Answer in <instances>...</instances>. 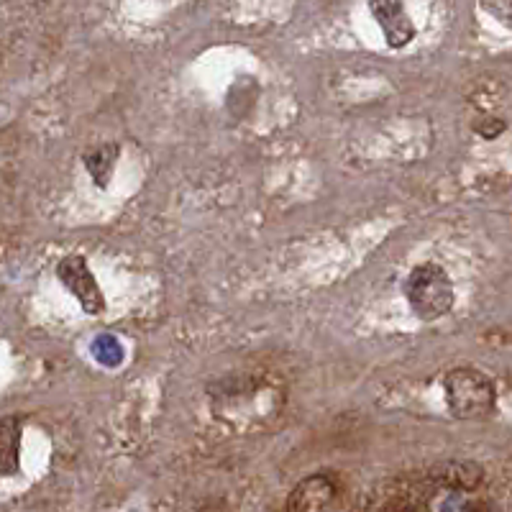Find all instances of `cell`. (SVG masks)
Returning <instances> with one entry per match:
<instances>
[{"label": "cell", "mask_w": 512, "mask_h": 512, "mask_svg": "<svg viewBox=\"0 0 512 512\" xmlns=\"http://www.w3.org/2000/svg\"><path fill=\"white\" fill-rule=\"evenodd\" d=\"M443 392H446L448 410L456 418H487L495 410V384L477 369H451L443 379Z\"/></svg>", "instance_id": "6da1fadb"}, {"label": "cell", "mask_w": 512, "mask_h": 512, "mask_svg": "<svg viewBox=\"0 0 512 512\" xmlns=\"http://www.w3.org/2000/svg\"><path fill=\"white\" fill-rule=\"evenodd\" d=\"M405 297L423 320H436L454 305V287L448 274L436 264H420L405 280Z\"/></svg>", "instance_id": "7a4b0ae2"}, {"label": "cell", "mask_w": 512, "mask_h": 512, "mask_svg": "<svg viewBox=\"0 0 512 512\" xmlns=\"http://www.w3.org/2000/svg\"><path fill=\"white\" fill-rule=\"evenodd\" d=\"M57 277L62 280V285L77 297V303L88 310V313H103L105 297L103 292H100L98 280H95L93 272H90L88 262H85L82 256H67V259H62V262L57 264Z\"/></svg>", "instance_id": "3957f363"}, {"label": "cell", "mask_w": 512, "mask_h": 512, "mask_svg": "<svg viewBox=\"0 0 512 512\" xmlns=\"http://www.w3.org/2000/svg\"><path fill=\"white\" fill-rule=\"evenodd\" d=\"M333 497H336V487L331 479L315 474L292 489L290 512H323L331 505Z\"/></svg>", "instance_id": "277c9868"}, {"label": "cell", "mask_w": 512, "mask_h": 512, "mask_svg": "<svg viewBox=\"0 0 512 512\" xmlns=\"http://www.w3.org/2000/svg\"><path fill=\"white\" fill-rule=\"evenodd\" d=\"M372 13L379 21V29L384 31V39H387L390 47L400 49L408 41H413L415 26L400 3H372Z\"/></svg>", "instance_id": "5b68a950"}, {"label": "cell", "mask_w": 512, "mask_h": 512, "mask_svg": "<svg viewBox=\"0 0 512 512\" xmlns=\"http://www.w3.org/2000/svg\"><path fill=\"white\" fill-rule=\"evenodd\" d=\"M21 464V420L16 415L0 418V474L11 477Z\"/></svg>", "instance_id": "8992f818"}, {"label": "cell", "mask_w": 512, "mask_h": 512, "mask_svg": "<svg viewBox=\"0 0 512 512\" xmlns=\"http://www.w3.org/2000/svg\"><path fill=\"white\" fill-rule=\"evenodd\" d=\"M118 159V146H100V149H95V152L85 154V164H88L90 175L95 177V182H98L100 187L108 185V180H111V172H113V164H116Z\"/></svg>", "instance_id": "52a82bcc"}, {"label": "cell", "mask_w": 512, "mask_h": 512, "mask_svg": "<svg viewBox=\"0 0 512 512\" xmlns=\"http://www.w3.org/2000/svg\"><path fill=\"white\" fill-rule=\"evenodd\" d=\"M482 8L487 13H492L507 29H512V0H505V3H484Z\"/></svg>", "instance_id": "ba28073f"}]
</instances>
